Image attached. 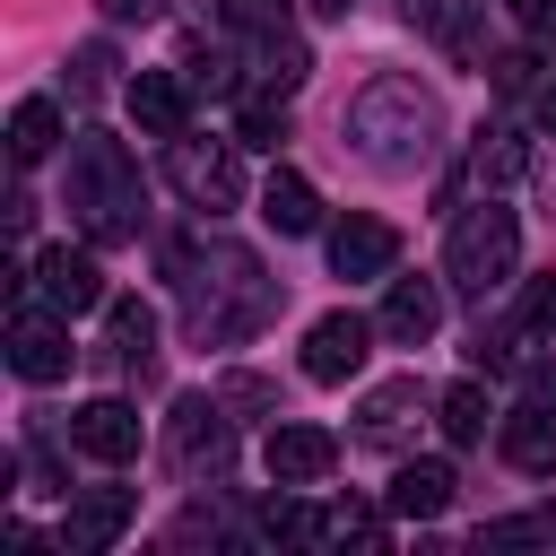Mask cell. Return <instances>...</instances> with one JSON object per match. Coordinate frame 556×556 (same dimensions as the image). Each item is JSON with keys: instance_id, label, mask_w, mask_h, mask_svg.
Masks as SVG:
<instances>
[{"instance_id": "obj_7", "label": "cell", "mask_w": 556, "mask_h": 556, "mask_svg": "<svg viewBox=\"0 0 556 556\" xmlns=\"http://www.w3.org/2000/svg\"><path fill=\"white\" fill-rule=\"evenodd\" d=\"M9 374L61 382L70 374V313H9Z\"/></svg>"}, {"instance_id": "obj_30", "label": "cell", "mask_w": 556, "mask_h": 556, "mask_svg": "<svg viewBox=\"0 0 556 556\" xmlns=\"http://www.w3.org/2000/svg\"><path fill=\"white\" fill-rule=\"evenodd\" d=\"M530 391H539V408H556V374H530Z\"/></svg>"}, {"instance_id": "obj_14", "label": "cell", "mask_w": 556, "mask_h": 556, "mask_svg": "<svg viewBox=\"0 0 556 556\" xmlns=\"http://www.w3.org/2000/svg\"><path fill=\"white\" fill-rule=\"evenodd\" d=\"M122 96H130V122H139L148 139H182V130H191V87H182L174 70H139Z\"/></svg>"}, {"instance_id": "obj_13", "label": "cell", "mask_w": 556, "mask_h": 556, "mask_svg": "<svg viewBox=\"0 0 556 556\" xmlns=\"http://www.w3.org/2000/svg\"><path fill=\"white\" fill-rule=\"evenodd\" d=\"M443 330V287L434 278H391L382 287V339L391 348H426Z\"/></svg>"}, {"instance_id": "obj_8", "label": "cell", "mask_w": 556, "mask_h": 556, "mask_svg": "<svg viewBox=\"0 0 556 556\" xmlns=\"http://www.w3.org/2000/svg\"><path fill=\"white\" fill-rule=\"evenodd\" d=\"M226 460H235V426H226V400H182V408H174V469H182V478H200V469L217 478Z\"/></svg>"}, {"instance_id": "obj_10", "label": "cell", "mask_w": 556, "mask_h": 556, "mask_svg": "<svg viewBox=\"0 0 556 556\" xmlns=\"http://www.w3.org/2000/svg\"><path fill=\"white\" fill-rule=\"evenodd\" d=\"M391 261H400V226H391V217L348 208V217L330 226V269H339V278H382Z\"/></svg>"}, {"instance_id": "obj_28", "label": "cell", "mask_w": 556, "mask_h": 556, "mask_svg": "<svg viewBox=\"0 0 556 556\" xmlns=\"http://www.w3.org/2000/svg\"><path fill=\"white\" fill-rule=\"evenodd\" d=\"M530 35H539V52H556V9H530Z\"/></svg>"}, {"instance_id": "obj_15", "label": "cell", "mask_w": 556, "mask_h": 556, "mask_svg": "<svg viewBox=\"0 0 556 556\" xmlns=\"http://www.w3.org/2000/svg\"><path fill=\"white\" fill-rule=\"evenodd\" d=\"M443 504H452V469L443 460H400L391 469V513L400 521H434Z\"/></svg>"}, {"instance_id": "obj_20", "label": "cell", "mask_w": 556, "mask_h": 556, "mask_svg": "<svg viewBox=\"0 0 556 556\" xmlns=\"http://www.w3.org/2000/svg\"><path fill=\"white\" fill-rule=\"evenodd\" d=\"M434 426H443L452 443H478V434H486V391H478V382H452V391L434 400Z\"/></svg>"}, {"instance_id": "obj_3", "label": "cell", "mask_w": 556, "mask_h": 556, "mask_svg": "<svg viewBox=\"0 0 556 556\" xmlns=\"http://www.w3.org/2000/svg\"><path fill=\"white\" fill-rule=\"evenodd\" d=\"M513 261H521V217H513L504 200H478V208L452 217V235H443V278H452L460 295H495V287L513 278Z\"/></svg>"}, {"instance_id": "obj_29", "label": "cell", "mask_w": 556, "mask_h": 556, "mask_svg": "<svg viewBox=\"0 0 556 556\" xmlns=\"http://www.w3.org/2000/svg\"><path fill=\"white\" fill-rule=\"evenodd\" d=\"M104 9H113V17H156L165 0H104Z\"/></svg>"}, {"instance_id": "obj_23", "label": "cell", "mask_w": 556, "mask_h": 556, "mask_svg": "<svg viewBox=\"0 0 556 556\" xmlns=\"http://www.w3.org/2000/svg\"><path fill=\"white\" fill-rule=\"evenodd\" d=\"M235 130H243V148H278L287 139V96H252Z\"/></svg>"}, {"instance_id": "obj_2", "label": "cell", "mask_w": 556, "mask_h": 556, "mask_svg": "<svg viewBox=\"0 0 556 556\" xmlns=\"http://www.w3.org/2000/svg\"><path fill=\"white\" fill-rule=\"evenodd\" d=\"M70 208H87V235L96 243H122L139 217V165L122 156V139H104V130H78V148H70Z\"/></svg>"}, {"instance_id": "obj_21", "label": "cell", "mask_w": 556, "mask_h": 556, "mask_svg": "<svg viewBox=\"0 0 556 556\" xmlns=\"http://www.w3.org/2000/svg\"><path fill=\"white\" fill-rule=\"evenodd\" d=\"M521 174H530V139L486 130V139H478V182H521Z\"/></svg>"}, {"instance_id": "obj_19", "label": "cell", "mask_w": 556, "mask_h": 556, "mask_svg": "<svg viewBox=\"0 0 556 556\" xmlns=\"http://www.w3.org/2000/svg\"><path fill=\"white\" fill-rule=\"evenodd\" d=\"M104 330H113V356H122V365H148V348H156V313H148V304H130V295L104 304Z\"/></svg>"}, {"instance_id": "obj_17", "label": "cell", "mask_w": 556, "mask_h": 556, "mask_svg": "<svg viewBox=\"0 0 556 556\" xmlns=\"http://www.w3.org/2000/svg\"><path fill=\"white\" fill-rule=\"evenodd\" d=\"M52 148H61V104H52V96H26V104L9 113V156H17V165H43Z\"/></svg>"}, {"instance_id": "obj_12", "label": "cell", "mask_w": 556, "mask_h": 556, "mask_svg": "<svg viewBox=\"0 0 556 556\" xmlns=\"http://www.w3.org/2000/svg\"><path fill=\"white\" fill-rule=\"evenodd\" d=\"M261 460H269V486H321L330 460H339V443H330L321 426H295V417H287V426H269V452H261Z\"/></svg>"}, {"instance_id": "obj_1", "label": "cell", "mask_w": 556, "mask_h": 556, "mask_svg": "<svg viewBox=\"0 0 556 556\" xmlns=\"http://www.w3.org/2000/svg\"><path fill=\"white\" fill-rule=\"evenodd\" d=\"M348 139L374 156V165H417L434 148V96L417 78H374L356 104H348Z\"/></svg>"}, {"instance_id": "obj_32", "label": "cell", "mask_w": 556, "mask_h": 556, "mask_svg": "<svg viewBox=\"0 0 556 556\" xmlns=\"http://www.w3.org/2000/svg\"><path fill=\"white\" fill-rule=\"evenodd\" d=\"M348 9H356V0H313V17H348Z\"/></svg>"}, {"instance_id": "obj_6", "label": "cell", "mask_w": 556, "mask_h": 556, "mask_svg": "<svg viewBox=\"0 0 556 556\" xmlns=\"http://www.w3.org/2000/svg\"><path fill=\"white\" fill-rule=\"evenodd\" d=\"M139 513V486H78L70 495V521H61V547L70 556H104Z\"/></svg>"}, {"instance_id": "obj_11", "label": "cell", "mask_w": 556, "mask_h": 556, "mask_svg": "<svg viewBox=\"0 0 556 556\" xmlns=\"http://www.w3.org/2000/svg\"><path fill=\"white\" fill-rule=\"evenodd\" d=\"M35 295H43L52 313H96V304H104V269H96V252H70V243L35 252Z\"/></svg>"}, {"instance_id": "obj_31", "label": "cell", "mask_w": 556, "mask_h": 556, "mask_svg": "<svg viewBox=\"0 0 556 556\" xmlns=\"http://www.w3.org/2000/svg\"><path fill=\"white\" fill-rule=\"evenodd\" d=\"M539 122H547V130H556V78H547V87H539Z\"/></svg>"}, {"instance_id": "obj_24", "label": "cell", "mask_w": 556, "mask_h": 556, "mask_svg": "<svg viewBox=\"0 0 556 556\" xmlns=\"http://www.w3.org/2000/svg\"><path fill=\"white\" fill-rule=\"evenodd\" d=\"M530 539H556V513H521V521H486L478 547H530Z\"/></svg>"}, {"instance_id": "obj_4", "label": "cell", "mask_w": 556, "mask_h": 556, "mask_svg": "<svg viewBox=\"0 0 556 556\" xmlns=\"http://www.w3.org/2000/svg\"><path fill=\"white\" fill-rule=\"evenodd\" d=\"M165 174H174V191L191 200V208H235L243 200V174H235V156L226 148H200V139H165Z\"/></svg>"}, {"instance_id": "obj_25", "label": "cell", "mask_w": 556, "mask_h": 556, "mask_svg": "<svg viewBox=\"0 0 556 556\" xmlns=\"http://www.w3.org/2000/svg\"><path fill=\"white\" fill-rule=\"evenodd\" d=\"M226 17L243 35H287V0H226Z\"/></svg>"}, {"instance_id": "obj_16", "label": "cell", "mask_w": 556, "mask_h": 556, "mask_svg": "<svg viewBox=\"0 0 556 556\" xmlns=\"http://www.w3.org/2000/svg\"><path fill=\"white\" fill-rule=\"evenodd\" d=\"M261 217H269L278 235H313V226H321V191H313L304 174H287V165H278V174L261 182Z\"/></svg>"}, {"instance_id": "obj_26", "label": "cell", "mask_w": 556, "mask_h": 556, "mask_svg": "<svg viewBox=\"0 0 556 556\" xmlns=\"http://www.w3.org/2000/svg\"><path fill=\"white\" fill-rule=\"evenodd\" d=\"M521 330H556V278H530L521 287Z\"/></svg>"}, {"instance_id": "obj_27", "label": "cell", "mask_w": 556, "mask_h": 556, "mask_svg": "<svg viewBox=\"0 0 556 556\" xmlns=\"http://www.w3.org/2000/svg\"><path fill=\"white\" fill-rule=\"evenodd\" d=\"M226 408H269V391H261L252 374H235V382H226Z\"/></svg>"}, {"instance_id": "obj_22", "label": "cell", "mask_w": 556, "mask_h": 556, "mask_svg": "<svg viewBox=\"0 0 556 556\" xmlns=\"http://www.w3.org/2000/svg\"><path fill=\"white\" fill-rule=\"evenodd\" d=\"M408 408H417V382H391V391H374V400H365V434H374V443H391V434L408 426Z\"/></svg>"}, {"instance_id": "obj_5", "label": "cell", "mask_w": 556, "mask_h": 556, "mask_svg": "<svg viewBox=\"0 0 556 556\" xmlns=\"http://www.w3.org/2000/svg\"><path fill=\"white\" fill-rule=\"evenodd\" d=\"M374 330H382V321H365V313H321V321L304 330V382H348V374H365Z\"/></svg>"}, {"instance_id": "obj_9", "label": "cell", "mask_w": 556, "mask_h": 556, "mask_svg": "<svg viewBox=\"0 0 556 556\" xmlns=\"http://www.w3.org/2000/svg\"><path fill=\"white\" fill-rule=\"evenodd\" d=\"M70 443H78L87 460H104V469H122V460H139V443H148V426H139V408H130V400H87V408L70 417Z\"/></svg>"}, {"instance_id": "obj_18", "label": "cell", "mask_w": 556, "mask_h": 556, "mask_svg": "<svg viewBox=\"0 0 556 556\" xmlns=\"http://www.w3.org/2000/svg\"><path fill=\"white\" fill-rule=\"evenodd\" d=\"M504 460L530 469V478H556V417H539V408L504 417Z\"/></svg>"}]
</instances>
